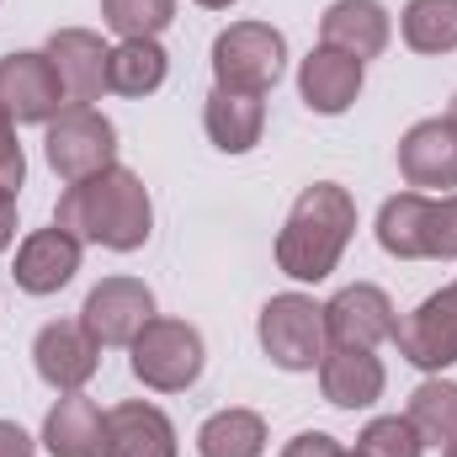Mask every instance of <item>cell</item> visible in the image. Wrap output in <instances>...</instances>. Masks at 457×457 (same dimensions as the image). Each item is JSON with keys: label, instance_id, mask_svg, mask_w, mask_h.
<instances>
[{"label": "cell", "instance_id": "obj_1", "mask_svg": "<svg viewBox=\"0 0 457 457\" xmlns=\"http://www.w3.org/2000/svg\"><path fill=\"white\" fill-rule=\"evenodd\" d=\"M54 224L70 228L80 245H102V250L128 255V250L149 245V234H154V203H149V187L128 165H107L102 176L75 181V187L59 192Z\"/></svg>", "mask_w": 457, "mask_h": 457}, {"label": "cell", "instance_id": "obj_31", "mask_svg": "<svg viewBox=\"0 0 457 457\" xmlns=\"http://www.w3.org/2000/svg\"><path fill=\"white\" fill-rule=\"evenodd\" d=\"M0 457H32V436L16 420H0Z\"/></svg>", "mask_w": 457, "mask_h": 457}, {"label": "cell", "instance_id": "obj_34", "mask_svg": "<svg viewBox=\"0 0 457 457\" xmlns=\"http://www.w3.org/2000/svg\"><path fill=\"white\" fill-rule=\"evenodd\" d=\"M442 457H457V442H453V447H442Z\"/></svg>", "mask_w": 457, "mask_h": 457}, {"label": "cell", "instance_id": "obj_35", "mask_svg": "<svg viewBox=\"0 0 457 457\" xmlns=\"http://www.w3.org/2000/svg\"><path fill=\"white\" fill-rule=\"evenodd\" d=\"M447 117H453V122H457V96H453V107H447Z\"/></svg>", "mask_w": 457, "mask_h": 457}, {"label": "cell", "instance_id": "obj_23", "mask_svg": "<svg viewBox=\"0 0 457 457\" xmlns=\"http://www.w3.org/2000/svg\"><path fill=\"white\" fill-rule=\"evenodd\" d=\"M404 420L420 431L426 447H453L457 442V383H447V378H426V383L410 394Z\"/></svg>", "mask_w": 457, "mask_h": 457}, {"label": "cell", "instance_id": "obj_29", "mask_svg": "<svg viewBox=\"0 0 457 457\" xmlns=\"http://www.w3.org/2000/svg\"><path fill=\"white\" fill-rule=\"evenodd\" d=\"M21 181H27V154H21V144H16V122L0 107V187L21 192Z\"/></svg>", "mask_w": 457, "mask_h": 457}, {"label": "cell", "instance_id": "obj_33", "mask_svg": "<svg viewBox=\"0 0 457 457\" xmlns=\"http://www.w3.org/2000/svg\"><path fill=\"white\" fill-rule=\"evenodd\" d=\"M197 5H208V11H228L234 0H197Z\"/></svg>", "mask_w": 457, "mask_h": 457}, {"label": "cell", "instance_id": "obj_15", "mask_svg": "<svg viewBox=\"0 0 457 457\" xmlns=\"http://www.w3.org/2000/svg\"><path fill=\"white\" fill-rule=\"evenodd\" d=\"M361 80H367V64L341 54V48H330V43L309 48V59L298 64V96H303L309 112L320 117L351 112V102L361 96Z\"/></svg>", "mask_w": 457, "mask_h": 457}, {"label": "cell", "instance_id": "obj_26", "mask_svg": "<svg viewBox=\"0 0 457 457\" xmlns=\"http://www.w3.org/2000/svg\"><path fill=\"white\" fill-rule=\"evenodd\" d=\"M102 21L117 37H160L176 21V0H102Z\"/></svg>", "mask_w": 457, "mask_h": 457}, {"label": "cell", "instance_id": "obj_28", "mask_svg": "<svg viewBox=\"0 0 457 457\" xmlns=\"http://www.w3.org/2000/svg\"><path fill=\"white\" fill-rule=\"evenodd\" d=\"M420 261H457V192L426 197V224H420Z\"/></svg>", "mask_w": 457, "mask_h": 457}, {"label": "cell", "instance_id": "obj_11", "mask_svg": "<svg viewBox=\"0 0 457 457\" xmlns=\"http://www.w3.org/2000/svg\"><path fill=\"white\" fill-rule=\"evenodd\" d=\"M394 330H399L394 298L383 287H372V282H351V287H341L325 303V341L330 345H361V351H372V345L394 341Z\"/></svg>", "mask_w": 457, "mask_h": 457}, {"label": "cell", "instance_id": "obj_17", "mask_svg": "<svg viewBox=\"0 0 457 457\" xmlns=\"http://www.w3.org/2000/svg\"><path fill=\"white\" fill-rule=\"evenodd\" d=\"M102 457H176V426L160 404L122 399L107 410V453Z\"/></svg>", "mask_w": 457, "mask_h": 457}, {"label": "cell", "instance_id": "obj_30", "mask_svg": "<svg viewBox=\"0 0 457 457\" xmlns=\"http://www.w3.org/2000/svg\"><path fill=\"white\" fill-rule=\"evenodd\" d=\"M282 457H345V447L336 436H325V431H298V436L282 447Z\"/></svg>", "mask_w": 457, "mask_h": 457}, {"label": "cell", "instance_id": "obj_2", "mask_svg": "<svg viewBox=\"0 0 457 457\" xmlns=\"http://www.w3.org/2000/svg\"><path fill=\"white\" fill-rule=\"evenodd\" d=\"M351 234H356V197L336 181H314L298 192L287 224L277 234V266L293 282H325L341 266Z\"/></svg>", "mask_w": 457, "mask_h": 457}, {"label": "cell", "instance_id": "obj_20", "mask_svg": "<svg viewBox=\"0 0 457 457\" xmlns=\"http://www.w3.org/2000/svg\"><path fill=\"white\" fill-rule=\"evenodd\" d=\"M203 128H208V138L224 154H250L261 144V133H266V102L261 96H245V91L213 86V96L203 107Z\"/></svg>", "mask_w": 457, "mask_h": 457}, {"label": "cell", "instance_id": "obj_9", "mask_svg": "<svg viewBox=\"0 0 457 457\" xmlns=\"http://www.w3.org/2000/svg\"><path fill=\"white\" fill-rule=\"evenodd\" d=\"M32 367L54 394H80L102 367V345L91 341V330L80 320H54L32 341Z\"/></svg>", "mask_w": 457, "mask_h": 457}, {"label": "cell", "instance_id": "obj_6", "mask_svg": "<svg viewBox=\"0 0 457 457\" xmlns=\"http://www.w3.org/2000/svg\"><path fill=\"white\" fill-rule=\"evenodd\" d=\"M43 149H48L54 176L64 187H75V181H91L107 165H117V128L96 107H64V112L48 122Z\"/></svg>", "mask_w": 457, "mask_h": 457}, {"label": "cell", "instance_id": "obj_27", "mask_svg": "<svg viewBox=\"0 0 457 457\" xmlns=\"http://www.w3.org/2000/svg\"><path fill=\"white\" fill-rule=\"evenodd\" d=\"M356 453L361 457H420L426 442H420V431H415L404 415H378V420H367V431L356 436Z\"/></svg>", "mask_w": 457, "mask_h": 457}, {"label": "cell", "instance_id": "obj_24", "mask_svg": "<svg viewBox=\"0 0 457 457\" xmlns=\"http://www.w3.org/2000/svg\"><path fill=\"white\" fill-rule=\"evenodd\" d=\"M399 32L415 54H453L457 48V0H410Z\"/></svg>", "mask_w": 457, "mask_h": 457}, {"label": "cell", "instance_id": "obj_7", "mask_svg": "<svg viewBox=\"0 0 457 457\" xmlns=\"http://www.w3.org/2000/svg\"><path fill=\"white\" fill-rule=\"evenodd\" d=\"M149 320H154V293L138 277H102L80 309V325L96 345H133Z\"/></svg>", "mask_w": 457, "mask_h": 457}, {"label": "cell", "instance_id": "obj_8", "mask_svg": "<svg viewBox=\"0 0 457 457\" xmlns=\"http://www.w3.org/2000/svg\"><path fill=\"white\" fill-rule=\"evenodd\" d=\"M0 107L11 122H54L70 107L59 70L48 54H5L0 59Z\"/></svg>", "mask_w": 457, "mask_h": 457}, {"label": "cell", "instance_id": "obj_18", "mask_svg": "<svg viewBox=\"0 0 457 457\" xmlns=\"http://www.w3.org/2000/svg\"><path fill=\"white\" fill-rule=\"evenodd\" d=\"M388 37H394V21H388V11L378 0H336L320 16V43L341 48L351 59H361V64L378 59L388 48Z\"/></svg>", "mask_w": 457, "mask_h": 457}, {"label": "cell", "instance_id": "obj_32", "mask_svg": "<svg viewBox=\"0 0 457 457\" xmlns=\"http://www.w3.org/2000/svg\"><path fill=\"white\" fill-rule=\"evenodd\" d=\"M16 239V192L11 187H0V250Z\"/></svg>", "mask_w": 457, "mask_h": 457}, {"label": "cell", "instance_id": "obj_22", "mask_svg": "<svg viewBox=\"0 0 457 457\" xmlns=\"http://www.w3.org/2000/svg\"><path fill=\"white\" fill-rule=\"evenodd\" d=\"M203 457H261L266 453V420L255 410H219L197 431Z\"/></svg>", "mask_w": 457, "mask_h": 457}, {"label": "cell", "instance_id": "obj_36", "mask_svg": "<svg viewBox=\"0 0 457 457\" xmlns=\"http://www.w3.org/2000/svg\"><path fill=\"white\" fill-rule=\"evenodd\" d=\"M345 457H361V453H345Z\"/></svg>", "mask_w": 457, "mask_h": 457}, {"label": "cell", "instance_id": "obj_10", "mask_svg": "<svg viewBox=\"0 0 457 457\" xmlns=\"http://www.w3.org/2000/svg\"><path fill=\"white\" fill-rule=\"evenodd\" d=\"M394 341H399V356L410 367H420V372L453 367L457 361V282L442 287V293H431L415 314H404Z\"/></svg>", "mask_w": 457, "mask_h": 457}, {"label": "cell", "instance_id": "obj_25", "mask_svg": "<svg viewBox=\"0 0 457 457\" xmlns=\"http://www.w3.org/2000/svg\"><path fill=\"white\" fill-rule=\"evenodd\" d=\"M420 224H426V192H399L378 208V245L394 261H420Z\"/></svg>", "mask_w": 457, "mask_h": 457}, {"label": "cell", "instance_id": "obj_14", "mask_svg": "<svg viewBox=\"0 0 457 457\" xmlns=\"http://www.w3.org/2000/svg\"><path fill=\"white\" fill-rule=\"evenodd\" d=\"M75 271H80V239H75L70 228H59V224L32 228V234L16 245L11 277H16V287L32 293V298H54L59 287L75 282Z\"/></svg>", "mask_w": 457, "mask_h": 457}, {"label": "cell", "instance_id": "obj_21", "mask_svg": "<svg viewBox=\"0 0 457 457\" xmlns=\"http://www.w3.org/2000/svg\"><path fill=\"white\" fill-rule=\"evenodd\" d=\"M165 75H170V59L154 37H128L107 59V91H117V96H154L165 86Z\"/></svg>", "mask_w": 457, "mask_h": 457}, {"label": "cell", "instance_id": "obj_19", "mask_svg": "<svg viewBox=\"0 0 457 457\" xmlns=\"http://www.w3.org/2000/svg\"><path fill=\"white\" fill-rule=\"evenodd\" d=\"M43 447L54 457H102L107 453V415L86 394H64L43 420Z\"/></svg>", "mask_w": 457, "mask_h": 457}, {"label": "cell", "instance_id": "obj_16", "mask_svg": "<svg viewBox=\"0 0 457 457\" xmlns=\"http://www.w3.org/2000/svg\"><path fill=\"white\" fill-rule=\"evenodd\" d=\"M320 388L336 410H372L388 388V372L361 345H325L320 356Z\"/></svg>", "mask_w": 457, "mask_h": 457}, {"label": "cell", "instance_id": "obj_4", "mask_svg": "<svg viewBox=\"0 0 457 457\" xmlns=\"http://www.w3.org/2000/svg\"><path fill=\"white\" fill-rule=\"evenodd\" d=\"M128 351H133V378L144 388H154V394H187L203 378V361H208L197 325L160 320V314L138 330V341L128 345Z\"/></svg>", "mask_w": 457, "mask_h": 457}, {"label": "cell", "instance_id": "obj_13", "mask_svg": "<svg viewBox=\"0 0 457 457\" xmlns=\"http://www.w3.org/2000/svg\"><path fill=\"white\" fill-rule=\"evenodd\" d=\"M399 176L410 192H453L457 187V122L426 117L399 138Z\"/></svg>", "mask_w": 457, "mask_h": 457}, {"label": "cell", "instance_id": "obj_12", "mask_svg": "<svg viewBox=\"0 0 457 457\" xmlns=\"http://www.w3.org/2000/svg\"><path fill=\"white\" fill-rule=\"evenodd\" d=\"M43 54L59 70L70 107H91V102L107 96V59H112V48L102 43V32H91V27H59Z\"/></svg>", "mask_w": 457, "mask_h": 457}, {"label": "cell", "instance_id": "obj_5", "mask_svg": "<svg viewBox=\"0 0 457 457\" xmlns=\"http://www.w3.org/2000/svg\"><path fill=\"white\" fill-rule=\"evenodd\" d=\"M255 336H261V351L271 356V367L314 372L325 356V303H314L309 293H277L261 309Z\"/></svg>", "mask_w": 457, "mask_h": 457}, {"label": "cell", "instance_id": "obj_3", "mask_svg": "<svg viewBox=\"0 0 457 457\" xmlns=\"http://www.w3.org/2000/svg\"><path fill=\"white\" fill-rule=\"evenodd\" d=\"M287 70V37L271 21H234L213 37V80L224 91L266 96Z\"/></svg>", "mask_w": 457, "mask_h": 457}]
</instances>
